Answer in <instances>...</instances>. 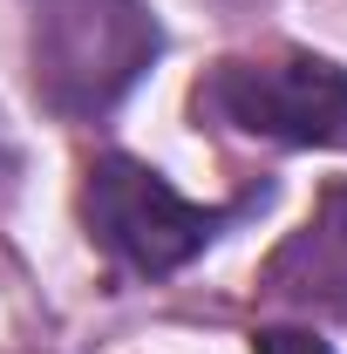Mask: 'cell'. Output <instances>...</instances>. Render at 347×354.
<instances>
[{"mask_svg":"<svg viewBox=\"0 0 347 354\" xmlns=\"http://www.w3.org/2000/svg\"><path fill=\"white\" fill-rule=\"evenodd\" d=\"M143 0H28V62L48 109H109L157 55Z\"/></svg>","mask_w":347,"mask_h":354,"instance_id":"6da1fadb","label":"cell"},{"mask_svg":"<svg viewBox=\"0 0 347 354\" xmlns=\"http://www.w3.org/2000/svg\"><path fill=\"white\" fill-rule=\"evenodd\" d=\"M198 109L286 150H347V68L327 55L218 62L198 88Z\"/></svg>","mask_w":347,"mask_h":354,"instance_id":"7a4b0ae2","label":"cell"},{"mask_svg":"<svg viewBox=\"0 0 347 354\" xmlns=\"http://www.w3.org/2000/svg\"><path fill=\"white\" fill-rule=\"evenodd\" d=\"M82 225L116 266L157 279V272H177V266L198 259L218 239L225 212L191 205L184 191H171L164 177L150 164H136V157H95L88 184H82Z\"/></svg>","mask_w":347,"mask_h":354,"instance_id":"3957f363","label":"cell"},{"mask_svg":"<svg viewBox=\"0 0 347 354\" xmlns=\"http://www.w3.org/2000/svg\"><path fill=\"white\" fill-rule=\"evenodd\" d=\"M265 286L279 300L300 307H347V184H334L320 198V212L279 245V259L265 266Z\"/></svg>","mask_w":347,"mask_h":354,"instance_id":"277c9868","label":"cell"},{"mask_svg":"<svg viewBox=\"0 0 347 354\" xmlns=\"http://www.w3.org/2000/svg\"><path fill=\"white\" fill-rule=\"evenodd\" d=\"M252 354H334L320 334H306V327H259L252 334Z\"/></svg>","mask_w":347,"mask_h":354,"instance_id":"5b68a950","label":"cell"}]
</instances>
